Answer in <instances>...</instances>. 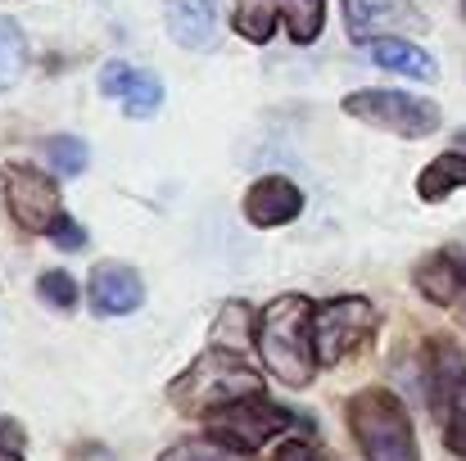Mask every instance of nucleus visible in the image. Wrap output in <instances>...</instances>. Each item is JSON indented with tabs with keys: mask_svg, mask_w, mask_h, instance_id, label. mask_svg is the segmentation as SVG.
<instances>
[{
	"mask_svg": "<svg viewBox=\"0 0 466 461\" xmlns=\"http://www.w3.org/2000/svg\"><path fill=\"white\" fill-rule=\"evenodd\" d=\"M254 321H258L254 307L240 304V299H231V304L218 312V321H213V344H218V348L249 353V348H254Z\"/></svg>",
	"mask_w": 466,
	"mask_h": 461,
	"instance_id": "obj_18",
	"label": "nucleus"
},
{
	"mask_svg": "<svg viewBox=\"0 0 466 461\" xmlns=\"http://www.w3.org/2000/svg\"><path fill=\"white\" fill-rule=\"evenodd\" d=\"M277 27L295 45H312L326 27V0H231V32L249 45H268Z\"/></svg>",
	"mask_w": 466,
	"mask_h": 461,
	"instance_id": "obj_6",
	"label": "nucleus"
},
{
	"mask_svg": "<svg viewBox=\"0 0 466 461\" xmlns=\"http://www.w3.org/2000/svg\"><path fill=\"white\" fill-rule=\"evenodd\" d=\"M0 461H27V430L14 416H0Z\"/></svg>",
	"mask_w": 466,
	"mask_h": 461,
	"instance_id": "obj_23",
	"label": "nucleus"
},
{
	"mask_svg": "<svg viewBox=\"0 0 466 461\" xmlns=\"http://www.w3.org/2000/svg\"><path fill=\"white\" fill-rule=\"evenodd\" d=\"M50 240H55V249H64V254H77V249H86V226L73 217V213H64L59 222H55V231H50Z\"/></svg>",
	"mask_w": 466,
	"mask_h": 461,
	"instance_id": "obj_24",
	"label": "nucleus"
},
{
	"mask_svg": "<svg viewBox=\"0 0 466 461\" xmlns=\"http://www.w3.org/2000/svg\"><path fill=\"white\" fill-rule=\"evenodd\" d=\"M268 461H335L321 444H312V439H286V444H277V453Z\"/></svg>",
	"mask_w": 466,
	"mask_h": 461,
	"instance_id": "obj_25",
	"label": "nucleus"
},
{
	"mask_svg": "<svg viewBox=\"0 0 466 461\" xmlns=\"http://www.w3.org/2000/svg\"><path fill=\"white\" fill-rule=\"evenodd\" d=\"M0 190H5V208L9 217L27 231V236H50L55 222L64 217V199H59V181L46 176L32 163H5L0 172Z\"/></svg>",
	"mask_w": 466,
	"mask_h": 461,
	"instance_id": "obj_9",
	"label": "nucleus"
},
{
	"mask_svg": "<svg viewBox=\"0 0 466 461\" xmlns=\"http://www.w3.org/2000/svg\"><path fill=\"white\" fill-rule=\"evenodd\" d=\"M344 9V32L358 45L399 36V32H426L431 18L421 14L417 0H339Z\"/></svg>",
	"mask_w": 466,
	"mask_h": 461,
	"instance_id": "obj_10",
	"label": "nucleus"
},
{
	"mask_svg": "<svg viewBox=\"0 0 466 461\" xmlns=\"http://www.w3.org/2000/svg\"><path fill=\"white\" fill-rule=\"evenodd\" d=\"M23 73H27V36L9 14H0V95L18 86Z\"/></svg>",
	"mask_w": 466,
	"mask_h": 461,
	"instance_id": "obj_19",
	"label": "nucleus"
},
{
	"mask_svg": "<svg viewBox=\"0 0 466 461\" xmlns=\"http://www.w3.org/2000/svg\"><path fill=\"white\" fill-rule=\"evenodd\" d=\"M86 304H91L96 316H127V312H137L146 304V281H141L137 267L105 258L86 276Z\"/></svg>",
	"mask_w": 466,
	"mask_h": 461,
	"instance_id": "obj_13",
	"label": "nucleus"
},
{
	"mask_svg": "<svg viewBox=\"0 0 466 461\" xmlns=\"http://www.w3.org/2000/svg\"><path fill=\"white\" fill-rule=\"evenodd\" d=\"M268 394V380H263V366H254L245 353L236 348H218L208 344L172 385H167V403L172 412L190 416V421H213L218 412L245 403V398H258Z\"/></svg>",
	"mask_w": 466,
	"mask_h": 461,
	"instance_id": "obj_1",
	"label": "nucleus"
},
{
	"mask_svg": "<svg viewBox=\"0 0 466 461\" xmlns=\"http://www.w3.org/2000/svg\"><path fill=\"white\" fill-rule=\"evenodd\" d=\"M449 258H453V267L462 272V281H466V245H449Z\"/></svg>",
	"mask_w": 466,
	"mask_h": 461,
	"instance_id": "obj_26",
	"label": "nucleus"
},
{
	"mask_svg": "<svg viewBox=\"0 0 466 461\" xmlns=\"http://www.w3.org/2000/svg\"><path fill=\"white\" fill-rule=\"evenodd\" d=\"M426 394L444 426V444L466 461V353L453 339H435L426 357Z\"/></svg>",
	"mask_w": 466,
	"mask_h": 461,
	"instance_id": "obj_7",
	"label": "nucleus"
},
{
	"mask_svg": "<svg viewBox=\"0 0 466 461\" xmlns=\"http://www.w3.org/2000/svg\"><path fill=\"white\" fill-rule=\"evenodd\" d=\"M312 307L317 304L304 295H277L258 307L254 321V357L286 389H309L321 366L312 348Z\"/></svg>",
	"mask_w": 466,
	"mask_h": 461,
	"instance_id": "obj_2",
	"label": "nucleus"
},
{
	"mask_svg": "<svg viewBox=\"0 0 466 461\" xmlns=\"http://www.w3.org/2000/svg\"><path fill=\"white\" fill-rule=\"evenodd\" d=\"M100 95L105 100H118V109L132 118V123H146L163 109V82L155 73L127 64V59H109L100 68Z\"/></svg>",
	"mask_w": 466,
	"mask_h": 461,
	"instance_id": "obj_12",
	"label": "nucleus"
},
{
	"mask_svg": "<svg viewBox=\"0 0 466 461\" xmlns=\"http://www.w3.org/2000/svg\"><path fill=\"white\" fill-rule=\"evenodd\" d=\"M344 421L353 430V444L362 461H421V444L412 430V416L394 389H358L344 407Z\"/></svg>",
	"mask_w": 466,
	"mask_h": 461,
	"instance_id": "obj_3",
	"label": "nucleus"
},
{
	"mask_svg": "<svg viewBox=\"0 0 466 461\" xmlns=\"http://www.w3.org/2000/svg\"><path fill=\"white\" fill-rule=\"evenodd\" d=\"M163 27L181 50L208 55L222 36V0H163Z\"/></svg>",
	"mask_w": 466,
	"mask_h": 461,
	"instance_id": "obj_14",
	"label": "nucleus"
},
{
	"mask_svg": "<svg viewBox=\"0 0 466 461\" xmlns=\"http://www.w3.org/2000/svg\"><path fill=\"white\" fill-rule=\"evenodd\" d=\"M36 299L46 307H55V312H73L77 307V299H82V286L68 276V272H41L36 276Z\"/></svg>",
	"mask_w": 466,
	"mask_h": 461,
	"instance_id": "obj_22",
	"label": "nucleus"
},
{
	"mask_svg": "<svg viewBox=\"0 0 466 461\" xmlns=\"http://www.w3.org/2000/svg\"><path fill=\"white\" fill-rule=\"evenodd\" d=\"M371 64L385 68V73H399V77H412V82H435L440 77V64L431 59V50H421L417 41L408 36H385V41H371L367 45Z\"/></svg>",
	"mask_w": 466,
	"mask_h": 461,
	"instance_id": "obj_15",
	"label": "nucleus"
},
{
	"mask_svg": "<svg viewBox=\"0 0 466 461\" xmlns=\"http://www.w3.org/2000/svg\"><path fill=\"white\" fill-rule=\"evenodd\" d=\"M458 190H466V150H444L417 176V199L421 204H444Z\"/></svg>",
	"mask_w": 466,
	"mask_h": 461,
	"instance_id": "obj_16",
	"label": "nucleus"
},
{
	"mask_svg": "<svg viewBox=\"0 0 466 461\" xmlns=\"http://www.w3.org/2000/svg\"><path fill=\"white\" fill-rule=\"evenodd\" d=\"M73 461H77V457H73Z\"/></svg>",
	"mask_w": 466,
	"mask_h": 461,
	"instance_id": "obj_28",
	"label": "nucleus"
},
{
	"mask_svg": "<svg viewBox=\"0 0 466 461\" xmlns=\"http://www.w3.org/2000/svg\"><path fill=\"white\" fill-rule=\"evenodd\" d=\"M376 304L362 295H335L312 307V348L321 366H339L362 353L376 335Z\"/></svg>",
	"mask_w": 466,
	"mask_h": 461,
	"instance_id": "obj_5",
	"label": "nucleus"
},
{
	"mask_svg": "<svg viewBox=\"0 0 466 461\" xmlns=\"http://www.w3.org/2000/svg\"><path fill=\"white\" fill-rule=\"evenodd\" d=\"M412 281H417V290H421V299H431V304L449 307L458 304V295L466 290L462 272L453 267V258H449V249H440V254H431V258H421L417 263V272H412Z\"/></svg>",
	"mask_w": 466,
	"mask_h": 461,
	"instance_id": "obj_17",
	"label": "nucleus"
},
{
	"mask_svg": "<svg viewBox=\"0 0 466 461\" xmlns=\"http://www.w3.org/2000/svg\"><path fill=\"white\" fill-rule=\"evenodd\" d=\"M304 204H309V199H304V190H299L290 176L268 172V176H258V181L245 190L240 213H245V222H249L254 231H277V226L299 222Z\"/></svg>",
	"mask_w": 466,
	"mask_h": 461,
	"instance_id": "obj_11",
	"label": "nucleus"
},
{
	"mask_svg": "<svg viewBox=\"0 0 466 461\" xmlns=\"http://www.w3.org/2000/svg\"><path fill=\"white\" fill-rule=\"evenodd\" d=\"M299 426H304L299 412H290L286 403L258 394V398H245V403L218 412L208 421V439H218L227 448H240V453H258L263 444H272V439H281L286 430H299Z\"/></svg>",
	"mask_w": 466,
	"mask_h": 461,
	"instance_id": "obj_8",
	"label": "nucleus"
},
{
	"mask_svg": "<svg viewBox=\"0 0 466 461\" xmlns=\"http://www.w3.org/2000/svg\"><path fill=\"white\" fill-rule=\"evenodd\" d=\"M46 163L59 172V176H82L86 163H91V150L82 136H50L46 141Z\"/></svg>",
	"mask_w": 466,
	"mask_h": 461,
	"instance_id": "obj_21",
	"label": "nucleus"
},
{
	"mask_svg": "<svg viewBox=\"0 0 466 461\" xmlns=\"http://www.w3.org/2000/svg\"><path fill=\"white\" fill-rule=\"evenodd\" d=\"M155 461H254V453H240V448H227V444L199 435V439H177V444H167Z\"/></svg>",
	"mask_w": 466,
	"mask_h": 461,
	"instance_id": "obj_20",
	"label": "nucleus"
},
{
	"mask_svg": "<svg viewBox=\"0 0 466 461\" xmlns=\"http://www.w3.org/2000/svg\"><path fill=\"white\" fill-rule=\"evenodd\" d=\"M462 18H466V0H462Z\"/></svg>",
	"mask_w": 466,
	"mask_h": 461,
	"instance_id": "obj_27",
	"label": "nucleus"
},
{
	"mask_svg": "<svg viewBox=\"0 0 466 461\" xmlns=\"http://www.w3.org/2000/svg\"><path fill=\"white\" fill-rule=\"evenodd\" d=\"M339 109L353 123H367L376 132H390L399 141H426L444 127V109L426 95L412 91H390V86H367V91H349L339 100Z\"/></svg>",
	"mask_w": 466,
	"mask_h": 461,
	"instance_id": "obj_4",
	"label": "nucleus"
}]
</instances>
